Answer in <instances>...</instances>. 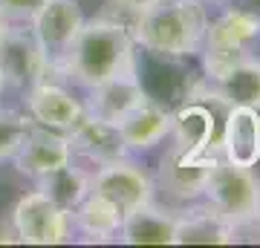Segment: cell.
<instances>
[{"label": "cell", "mask_w": 260, "mask_h": 248, "mask_svg": "<svg viewBox=\"0 0 260 248\" xmlns=\"http://www.w3.org/2000/svg\"><path fill=\"white\" fill-rule=\"evenodd\" d=\"M84 26V12L78 0H41L35 15L29 18V29L35 35L41 52L47 58L49 73H61L67 52L75 35Z\"/></svg>", "instance_id": "5"}, {"label": "cell", "mask_w": 260, "mask_h": 248, "mask_svg": "<svg viewBox=\"0 0 260 248\" xmlns=\"http://www.w3.org/2000/svg\"><path fill=\"white\" fill-rule=\"evenodd\" d=\"M0 242H6V245H18L20 237H18V228H15V222L9 220H0Z\"/></svg>", "instance_id": "24"}, {"label": "cell", "mask_w": 260, "mask_h": 248, "mask_svg": "<svg viewBox=\"0 0 260 248\" xmlns=\"http://www.w3.org/2000/svg\"><path fill=\"white\" fill-rule=\"evenodd\" d=\"M0 75L3 87L15 90H32L35 84L47 81L49 64L41 46H38L32 29L26 26H9V32L0 41Z\"/></svg>", "instance_id": "7"}, {"label": "cell", "mask_w": 260, "mask_h": 248, "mask_svg": "<svg viewBox=\"0 0 260 248\" xmlns=\"http://www.w3.org/2000/svg\"><path fill=\"white\" fill-rule=\"evenodd\" d=\"M9 217L26 245H61L73 237V217L38 188L20 196Z\"/></svg>", "instance_id": "6"}, {"label": "cell", "mask_w": 260, "mask_h": 248, "mask_svg": "<svg viewBox=\"0 0 260 248\" xmlns=\"http://www.w3.org/2000/svg\"><path fill=\"white\" fill-rule=\"evenodd\" d=\"M208 26V9L203 0H159L133 15L130 35L136 46L159 58L200 55Z\"/></svg>", "instance_id": "2"}, {"label": "cell", "mask_w": 260, "mask_h": 248, "mask_svg": "<svg viewBox=\"0 0 260 248\" xmlns=\"http://www.w3.org/2000/svg\"><path fill=\"white\" fill-rule=\"evenodd\" d=\"M116 6H121L124 12H130V15H136V12L148 9V6H153V3H159V0H113Z\"/></svg>", "instance_id": "25"}, {"label": "cell", "mask_w": 260, "mask_h": 248, "mask_svg": "<svg viewBox=\"0 0 260 248\" xmlns=\"http://www.w3.org/2000/svg\"><path fill=\"white\" fill-rule=\"evenodd\" d=\"M203 3H217V0H203Z\"/></svg>", "instance_id": "29"}, {"label": "cell", "mask_w": 260, "mask_h": 248, "mask_svg": "<svg viewBox=\"0 0 260 248\" xmlns=\"http://www.w3.org/2000/svg\"><path fill=\"white\" fill-rule=\"evenodd\" d=\"M177 220L179 214L148 202L121 220L119 239L124 245H174Z\"/></svg>", "instance_id": "17"}, {"label": "cell", "mask_w": 260, "mask_h": 248, "mask_svg": "<svg viewBox=\"0 0 260 248\" xmlns=\"http://www.w3.org/2000/svg\"><path fill=\"white\" fill-rule=\"evenodd\" d=\"M90 179H93V173H87L84 167L73 165V159H70L67 165L55 167L52 173L41 176L35 182H38V191L47 193L58 208H64L67 214H73L75 205L90 193Z\"/></svg>", "instance_id": "21"}, {"label": "cell", "mask_w": 260, "mask_h": 248, "mask_svg": "<svg viewBox=\"0 0 260 248\" xmlns=\"http://www.w3.org/2000/svg\"><path fill=\"white\" fill-rule=\"evenodd\" d=\"M174 116V138L177 145L191 153V156H205L211 153V145H214V116L211 110L200 101H191L185 104L179 113H171Z\"/></svg>", "instance_id": "20"}, {"label": "cell", "mask_w": 260, "mask_h": 248, "mask_svg": "<svg viewBox=\"0 0 260 248\" xmlns=\"http://www.w3.org/2000/svg\"><path fill=\"white\" fill-rule=\"evenodd\" d=\"M70 217H73V231L84 234L87 242H107V239L119 237L121 220H124L119 208L95 191L87 193Z\"/></svg>", "instance_id": "19"}, {"label": "cell", "mask_w": 260, "mask_h": 248, "mask_svg": "<svg viewBox=\"0 0 260 248\" xmlns=\"http://www.w3.org/2000/svg\"><path fill=\"white\" fill-rule=\"evenodd\" d=\"M240 9H246V12H251V15L260 18V0H240Z\"/></svg>", "instance_id": "26"}, {"label": "cell", "mask_w": 260, "mask_h": 248, "mask_svg": "<svg viewBox=\"0 0 260 248\" xmlns=\"http://www.w3.org/2000/svg\"><path fill=\"white\" fill-rule=\"evenodd\" d=\"M203 196L208 208L225 217L237 231L260 217V182L254 179L251 167H237L229 165L225 159H217L203 188Z\"/></svg>", "instance_id": "4"}, {"label": "cell", "mask_w": 260, "mask_h": 248, "mask_svg": "<svg viewBox=\"0 0 260 248\" xmlns=\"http://www.w3.org/2000/svg\"><path fill=\"white\" fill-rule=\"evenodd\" d=\"M73 159L70 153V141H67V133H58V130L41 127V124H32L29 136L23 138L20 150L12 156L18 173L29 176V179H41V176L52 173L55 167L67 165Z\"/></svg>", "instance_id": "11"}, {"label": "cell", "mask_w": 260, "mask_h": 248, "mask_svg": "<svg viewBox=\"0 0 260 248\" xmlns=\"http://www.w3.org/2000/svg\"><path fill=\"white\" fill-rule=\"evenodd\" d=\"M67 141H70V153L73 156L87 159L95 167L110 165L116 159L127 156V147L121 141L119 127L110 124V121L95 119L90 113H84L81 119L73 124V130H67Z\"/></svg>", "instance_id": "9"}, {"label": "cell", "mask_w": 260, "mask_h": 248, "mask_svg": "<svg viewBox=\"0 0 260 248\" xmlns=\"http://www.w3.org/2000/svg\"><path fill=\"white\" fill-rule=\"evenodd\" d=\"M127 73H136V41L130 35V29L124 23L104 18L84 20L81 32L75 35L67 52L61 75L90 90L107 78Z\"/></svg>", "instance_id": "1"}, {"label": "cell", "mask_w": 260, "mask_h": 248, "mask_svg": "<svg viewBox=\"0 0 260 248\" xmlns=\"http://www.w3.org/2000/svg\"><path fill=\"white\" fill-rule=\"evenodd\" d=\"M41 0H0V15L9 23H29Z\"/></svg>", "instance_id": "23"}, {"label": "cell", "mask_w": 260, "mask_h": 248, "mask_svg": "<svg viewBox=\"0 0 260 248\" xmlns=\"http://www.w3.org/2000/svg\"><path fill=\"white\" fill-rule=\"evenodd\" d=\"M9 26H12V23L3 18V15H0V41H3V35H6V32H9Z\"/></svg>", "instance_id": "27"}, {"label": "cell", "mask_w": 260, "mask_h": 248, "mask_svg": "<svg viewBox=\"0 0 260 248\" xmlns=\"http://www.w3.org/2000/svg\"><path fill=\"white\" fill-rule=\"evenodd\" d=\"M257 38H260V18L240 9V6H232L223 15L211 18L208 26H205L203 46H200L208 78H217L232 64H237L240 58L251 55L249 49Z\"/></svg>", "instance_id": "3"}, {"label": "cell", "mask_w": 260, "mask_h": 248, "mask_svg": "<svg viewBox=\"0 0 260 248\" xmlns=\"http://www.w3.org/2000/svg\"><path fill=\"white\" fill-rule=\"evenodd\" d=\"M211 92L208 98H214L223 107H251L260 110V58L246 55L237 64H232L225 73L211 78Z\"/></svg>", "instance_id": "15"}, {"label": "cell", "mask_w": 260, "mask_h": 248, "mask_svg": "<svg viewBox=\"0 0 260 248\" xmlns=\"http://www.w3.org/2000/svg\"><path fill=\"white\" fill-rule=\"evenodd\" d=\"M87 92L90 95H87L84 113H90V116L102 121H110V124H119L127 113H133L148 98V92L142 90V81L136 73L107 78V81L90 87Z\"/></svg>", "instance_id": "12"}, {"label": "cell", "mask_w": 260, "mask_h": 248, "mask_svg": "<svg viewBox=\"0 0 260 248\" xmlns=\"http://www.w3.org/2000/svg\"><path fill=\"white\" fill-rule=\"evenodd\" d=\"M26 107H29V119L35 124L58 130V133L73 130V124L84 116V104L78 98H73V92L52 84L49 78L35 84L32 90H26Z\"/></svg>", "instance_id": "14"}, {"label": "cell", "mask_w": 260, "mask_h": 248, "mask_svg": "<svg viewBox=\"0 0 260 248\" xmlns=\"http://www.w3.org/2000/svg\"><path fill=\"white\" fill-rule=\"evenodd\" d=\"M35 121L29 119V116H20L15 110H6V107H0V162L3 159H12L15 153L20 150L23 145V138L29 136V130H32Z\"/></svg>", "instance_id": "22"}, {"label": "cell", "mask_w": 260, "mask_h": 248, "mask_svg": "<svg viewBox=\"0 0 260 248\" xmlns=\"http://www.w3.org/2000/svg\"><path fill=\"white\" fill-rule=\"evenodd\" d=\"M217 156L214 153H205V156H191L185 153L179 145H174L162 159V167H159V182L174 199H182V202H191V199H200L203 196V188L208 182V173H211Z\"/></svg>", "instance_id": "10"}, {"label": "cell", "mask_w": 260, "mask_h": 248, "mask_svg": "<svg viewBox=\"0 0 260 248\" xmlns=\"http://www.w3.org/2000/svg\"><path fill=\"white\" fill-rule=\"evenodd\" d=\"M223 159L237 167H254L260 162V110L225 107L223 121Z\"/></svg>", "instance_id": "13"}, {"label": "cell", "mask_w": 260, "mask_h": 248, "mask_svg": "<svg viewBox=\"0 0 260 248\" xmlns=\"http://www.w3.org/2000/svg\"><path fill=\"white\" fill-rule=\"evenodd\" d=\"M0 95H3V75H0Z\"/></svg>", "instance_id": "28"}, {"label": "cell", "mask_w": 260, "mask_h": 248, "mask_svg": "<svg viewBox=\"0 0 260 248\" xmlns=\"http://www.w3.org/2000/svg\"><path fill=\"white\" fill-rule=\"evenodd\" d=\"M234 239H237V228L205 205L197 211L179 214L174 245H229Z\"/></svg>", "instance_id": "18"}, {"label": "cell", "mask_w": 260, "mask_h": 248, "mask_svg": "<svg viewBox=\"0 0 260 248\" xmlns=\"http://www.w3.org/2000/svg\"><path fill=\"white\" fill-rule=\"evenodd\" d=\"M121 133V141L127 147V153H139V150H150L165 141V136H171V127H174V116L159 107L156 101H145L136 107L133 113H127L124 119L116 124Z\"/></svg>", "instance_id": "16"}, {"label": "cell", "mask_w": 260, "mask_h": 248, "mask_svg": "<svg viewBox=\"0 0 260 248\" xmlns=\"http://www.w3.org/2000/svg\"><path fill=\"white\" fill-rule=\"evenodd\" d=\"M90 191L107 196L121 217L133 214L136 208L153 202V179L139 165L127 159H116L110 165H102L90 179Z\"/></svg>", "instance_id": "8"}]
</instances>
